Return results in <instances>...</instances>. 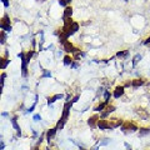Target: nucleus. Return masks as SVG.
I'll return each mask as SVG.
<instances>
[{
	"instance_id": "1",
	"label": "nucleus",
	"mask_w": 150,
	"mask_h": 150,
	"mask_svg": "<svg viewBox=\"0 0 150 150\" xmlns=\"http://www.w3.org/2000/svg\"><path fill=\"white\" fill-rule=\"evenodd\" d=\"M71 106H73V103H70V101H65V104H64V109H63V115H62V118L59 119L58 123H56V126H55V128L58 129V130H62V129L64 128V125L67 124Z\"/></svg>"
},
{
	"instance_id": "2",
	"label": "nucleus",
	"mask_w": 150,
	"mask_h": 150,
	"mask_svg": "<svg viewBox=\"0 0 150 150\" xmlns=\"http://www.w3.org/2000/svg\"><path fill=\"white\" fill-rule=\"evenodd\" d=\"M137 130H139V128H138L137 123H134V121L126 120V121H124V124L121 125V131H123L124 134H133Z\"/></svg>"
},
{
	"instance_id": "3",
	"label": "nucleus",
	"mask_w": 150,
	"mask_h": 150,
	"mask_svg": "<svg viewBox=\"0 0 150 150\" xmlns=\"http://www.w3.org/2000/svg\"><path fill=\"white\" fill-rule=\"evenodd\" d=\"M0 29L4 31H8V33L11 31V23H10V19H9L8 14H4V16L0 19Z\"/></svg>"
},
{
	"instance_id": "4",
	"label": "nucleus",
	"mask_w": 150,
	"mask_h": 150,
	"mask_svg": "<svg viewBox=\"0 0 150 150\" xmlns=\"http://www.w3.org/2000/svg\"><path fill=\"white\" fill-rule=\"evenodd\" d=\"M108 120H109V129L110 130L116 129V128H121V125L124 124L123 119H119V118H110Z\"/></svg>"
},
{
	"instance_id": "5",
	"label": "nucleus",
	"mask_w": 150,
	"mask_h": 150,
	"mask_svg": "<svg viewBox=\"0 0 150 150\" xmlns=\"http://www.w3.org/2000/svg\"><path fill=\"white\" fill-rule=\"evenodd\" d=\"M63 49H64V51L67 54H75L76 51H79V49L75 48V46L73 45V43H70L69 40L65 41V43L63 44Z\"/></svg>"
},
{
	"instance_id": "6",
	"label": "nucleus",
	"mask_w": 150,
	"mask_h": 150,
	"mask_svg": "<svg viewBox=\"0 0 150 150\" xmlns=\"http://www.w3.org/2000/svg\"><path fill=\"white\" fill-rule=\"evenodd\" d=\"M114 111H115V106H114V105H111V104H108L105 109L101 111L100 118H101V119H106L108 116H109L111 112H114Z\"/></svg>"
},
{
	"instance_id": "7",
	"label": "nucleus",
	"mask_w": 150,
	"mask_h": 150,
	"mask_svg": "<svg viewBox=\"0 0 150 150\" xmlns=\"http://www.w3.org/2000/svg\"><path fill=\"white\" fill-rule=\"evenodd\" d=\"M99 120H100V116L98 114H94L93 116H90V118L88 119V125L90 126L91 129H94V128H96L98 126V121Z\"/></svg>"
},
{
	"instance_id": "8",
	"label": "nucleus",
	"mask_w": 150,
	"mask_h": 150,
	"mask_svg": "<svg viewBox=\"0 0 150 150\" xmlns=\"http://www.w3.org/2000/svg\"><path fill=\"white\" fill-rule=\"evenodd\" d=\"M124 93H125V86L124 85H119V86H116L114 89L112 96H114L115 99H119V98H121V96L124 95Z\"/></svg>"
},
{
	"instance_id": "9",
	"label": "nucleus",
	"mask_w": 150,
	"mask_h": 150,
	"mask_svg": "<svg viewBox=\"0 0 150 150\" xmlns=\"http://www.w3.org/2000/svg\"><path fill=\"white\" fill-rule=\"evenodd\" d=\"M78 30H79V23L74 21V23H73V25L70 26L67 31H65V30H64V31L67 33V35H68V36H71V35H74V34H75V33H76Z\"/></svg>"
},
{
	"instance_id": "10",
	"label": "nucleus",
	"mask_w": 150,
	"mask_h": 150,
	"mask_svg": "<svg viewBox=\"0 0 150 150\" xmlns=\"http://www.w3.org/2000/svg\"><path fill=\"white\" fill-rule=\"evenodd\" d=\"M56 131H58V129L56 128H51V129H49L48 131H46V134H45V138H46V140H48V143L50 144V142L54 139V137H55V134H56Z\"/></svg>"
},
{
	"instance_id": "11",
	"label": "nucleus",
	"mask_w": 150,
	"mask_h": 150,
	"mask_svg": "<svg viewBox=\"0 0 150 150\" xmlns=\"http://www.w3.org/2000/svg\"><path fill=\"white\" fill-rule=\"evenodd\" d=\"M98 128H99L100 130H108L109 129V120L100 118V120L98 121Z\"/></svg>"
},
{
	"instance_id": "12",
	"label": "nucleus",
	"mask_w": 150,
	"mask_h": 150,
	"mask_svg": "<svg viewBox=\"0 0 150 150\" xmlns=\"http://www.w3.org/2000/svg\"><path fill=\"white\" fill-rule=\"evenodd\" d=\"M137 114L140 116V119H143V120L149 119L148 111H146V110H144V109H142V108H138V109H137Z\"/></svg>"
},
{
	"instance_id": "13",
	"label": "nucleus",
	"mask_w": 150,
	"mask_h": 150,
	"mask_svg": "<svg viewBox=\"0 0 150 150\" xmlns=\"http://www.w3.org/2000/svg\"><path fill=\"white\" fill-rule=\"evenodd\" d=\"M145 84V79L143 78H138V79H133V88H140Z\"/></svg>"
},
{
	"instance_id": "14",
	"label": "nucleus",
	"mask_w": 150,
	"mask_h": 150,
	"mask_svg": "<svg viewBox=\"0 0 150 150\" xmlns=\"http://www.w3.org/2000/svg\"><path fill=\"white\" fill-rule=\"evenodd\" d=\"M71 15H73V8L67 6L64 9V13H63V20L64 19H68V18H71Z\"/></svg>"
},
{
	"instance_id": "15",
	"label": "nucleus",
	"mask_w": 150,
	"mask_h": 150,
	"mask_svg": "<svg viewBox=\"0 0 150 150\" xmlns=\"http://www.w3.org/2000/svg\"><path fill=\"white\" fill-rule=\"evenodd\" d=\"M59 99H63V94H55V95L53 96H49L48 98V104H53V103H55L56 100H59Z\"/></svg>"
},
{
	"instance_id": "16",
	"label": "nucleus",
	"mask_w": 150,
	"mask_h": 150,
	"mask_svg": "<svg viewBox=\"0 0 150 150\" xmlns=\"http://www.w3.org/2000/svg\"><path fill=\"white\" fill-rule=\"evenodd\" d=\"M73 63H74V58L70 54H67L64 56V65H67V67H71Z\"/></svg>"
},
{
	"instance_id": "17",
	"label": "nucleus",
	"mask_w": 150,
	"mask_h": 150,
	"mask_svg": "<svg viewBox=\"0 0 150 150\" xmlns=\"http://www.w3.org/2000/svg\"><path fill=\"white\" fill-rule=\"evenodd\" d=\"M11 124H13V126H14V129L16 130L18 135H21V131H20V126L18 125V116H14V118L11 119Z\"/></svg>"
},
{
	"instance_id": "18",
	"label": "nucleus",
	"mask_w": 150,
	"mask_h": 150,
	"mask_svg": "<svg viewBox=\"0 0 150 150\" xmlns=\"http://www.w3.org/2000/svg\"><path fill=\"white\" fill-rule=\"evenodd\" d=\"M106 105H108V104H106L105 101H101V103H99V104H98L95 108H94V111H96V112H99V111H100V112H101V111L106 108Z\"/></svg>"
},
{
	"instance_id": "19",
	"label": "nucleus",
	"mask_w": 150,
	"mask_h": 150,
	"mask_svg": "<svg viewBox=\"0 0 150 150\" xmlns=\"http://www.w3.org/2000/svg\"><path fill=\"white\" fill-rule=\"evenodd\" d=\"M0 62H1V69L4 70V69H5V68L8 67V64L10 63V59H9V58H5V56H1Z\"/></svg>"
},
{
	"instance_id": "20",
	"label": "nucleus",
	"mask_w": 150,
	"mask_h": 150,
	"mask_svg": "<svg viewBox=\"0 0 150 150\" xmlns=\"http://www.w3.org/2000/svg\"><path fill=\"white\" fill-rule=\"evenodd\" d=\"M150 134V128H140L139 129V137H145Z\"/></svg>"
},
{
	"instance_id": "21",
	"label": "nucleus",
	"mask_w": 150,
	"mask_h": 150,
	"mask_svg": "<svg viewBox=\"0 0 150 150\" xmlns=\"http://www.w3.org/2000/svg\"><path fill=\"white\" fill-rule=\"evenodd\" d=\"M128 54H129V50H123V51H118V53H116V58H126V56H128Z\"/></svg>"
},
{
	"instance_id": "22",
	"label": "nucleus",
	"mask_w": 150,
	"mask_h": 150,
	"mask_svg": "<svg viewBox=\"0 0 150 150\" xmlns=\"http://www.w3.org/2000/svg\"><path fill=\"white\" fill-rule=\"evenodd\" d=\"M110 98H111V94H110V91H109V90H105V91H104V101L106 103V104H109Z\"/></svg>"
},
{
	"instance_id": "23",
	"label": "nucleus",
	"mask_w": 150,
	"mask_h": 150,
	"mask_svg": "<svg viewBox=\"0 0 150 150\" xmlns=\"http://www.w3.org/2000/svg\"><path fill=\"white\" fill-rule=\"evenodd\" d=\"M5 33L6 31H4V30H1V33H0V39H1V40H0V43H1L3 45L6 43V34H5Z\"/></svg>"
},
{
	"instance_id": "24",
	"label": "nucleus",
	"mask_w": 150,
	"mask_h": 150,
	"mask_svg": "<svg viewBox=\"0 0 150 150\" xmlns=\"http://www.w3.org/2000/svg\"><path fill=\"white\" fill-rule=\"evenodd\" d=\"M140 60H142V55L137 54V55L134 56V59H133V67H137V64L140 62Z\"/></svg>"
},
{
	"instance_id": "25",
	"label": "nucleus",
	"mask_w": 150,
	"mask_h": 150,
	"mask_svg": "<svg viewBox=\"0 0 150 150\" xmlns=\"http://www.w3.org/2000/svg\"><path fill=\"white\" fill-rule=\"evenodd\" d=\"M73 0H59V4L62 6H64V8H67V6H69L70 5V3H71Z\"/></svg>"
},
{
	"instance_id": "26",
	"label": "nucleus",
	"mask_w": 150,
	"mask_h": 150,
	"mask_svg": "<svg viewBox=\"0 0 150 150\" xmlns=\"http://www.w3.org/2000/svg\"><path fill=\"white\" fill-rule=\"evenodd\" d=\"M43 71H44V74L41 75V78H50L51 76V73L48 71V70H43Z\"/></svg>"
},
{
	"instance_id": "27",
	"label": "nucleus",
	"mask_w": 150,
	"mask_h": 150,
	"mask_svg": "<svg viewBox=\"0 0 150 150\" xmlns=\"http://www.w3.org/2000/svg\"><path fill=\"white\" fill-rule=\"evenodd\" d=\"M35 105H36V103H35L34 105H31V106L29 108V109H28V112H33V111H34V109H35Z\"/></svg>"
},
{
	"instance_id": "28",
	"label": "nucleus",
	"mask_w": 150,
	"mask_h": 150,
	"mask_svg": "<svg viewBox=\"0 0 150 150\" xmlns=\"http://www.w3.org/2000/svg\"><path fill=\"white\" fill-rule=\"evenodd\" d=\"M78 99H79V95H75V96L73 98V100H70V103H73V104H74V103L78 101Z\"/></svg>"
},
{
	"instance_id": "29",
	"label": "nucleus",
	"mask_w": 150,
	"mask_h": 150,
	"mask_svg": "<svg viewBox=\"0 0 150 150\" xmlns=\"http://www.w3.org/2000/svg\"><path fill=\"white\" fill-rule=\"evenodd\" d=\"M34 120H35V121H39V120H41V116H40L39 114H36V115H34Z\"/></svg>"
},
{
	"instance_id": "30",
	"label": "nucleus",
	"mask_w": 150,
	"mask_h": 150,
	"mask_svg": "<svg viewBox=\"0 0 150 150\" xmlns=\"http://www.w3.org/2000/svg\"><path fill=\"white\" fill-rule=\"evenodd\" d=\"M78 67H79V64H78V62H76V60H74V63L71 64V68H74V69H75V68H78Z\"/></svg>"
},
{
	"instance_id": "31",
	"label": "nucleus",
	"mask_w": 150,
	"mask_h": 150,
	"mask_svg": "<svg viewBox=\"0 0 150 150\" xmlns=\"http://www.w3.org/2000/svg\"><path fill=\"white\" fill-rule=\"evenodd\" d=\"M1 1H3V4H4V6L5 8L9 6V0H1Z\"/></svg>"
},
{
	"instance_id": "32",
	"label": "nucleus",
	"mask_w": 150,
	"mask_h": 150,
	"mask_svg": "<svg viewBox=\"0 0 150 150\" xmlns=\"http://www.w3.org/2000/svg\"><path fill=\"white\" fill-rule=\"evenodd\" d=\"M144 44H145V45H149V44H150V36H148V38H146V39H145V41H144Z\"/></svg>"
},
{
	"instance_id": "33",
	"label": "nucleus",
	"mask_w": 150,
	"mask_h": 150,
	"mask_svg": "<svg viewBox=\"0 0 150 150\" xmlns=\"http://www.w3.org/2000/svg\"><path fill=\"white\" fill-rule=\"evenodd\" d=\"M5 78H6V74L3 73V74H1V83H3V84H4V80H5Z\"/></svg>"
},
{
	"instance_id": "34",
	"label": "nucleus",
	"mask_w": 150,
	"mask_h": 150,
	"mask_svg": "<svg viewBox=\"0 0 150 150\" xmlns=\"http://www.w3.org/2000/svg\"><path fill=\"white\" fill-rule=\"evenodd\" d=\"M4 148H5V144H4V143H3V142H1V150H3V149H4Z\"/></svg>"
},
{
	"instance_id": "35",
	"label": "nucleus",
	"mask_w": 150,
	"mask_h": 150,
	"mask_svg": "<svg viewBox=\"0 0 150 150\" xmlns=\"http://www.w3.org/2000/svg\"><path fill=\"white\" fill-rule=\"evenodd\" d=\"M36 1H45V0H36Z\"/></svg>"
},
{
	"instance_id": "36",
	"label": "nucleus",
	"mask_w": 150,
	"mask_h": 150,
	"mask_svg": "<svg viewBox=\"0 0 150 150\" xmlns=\"http://www.w3.org/2000/svg\"><path fill=\"white\" fill-rule=\"evenodd\" d=\"M124 1H129V0H124Z\"/></svg>"
}]
</instances>
